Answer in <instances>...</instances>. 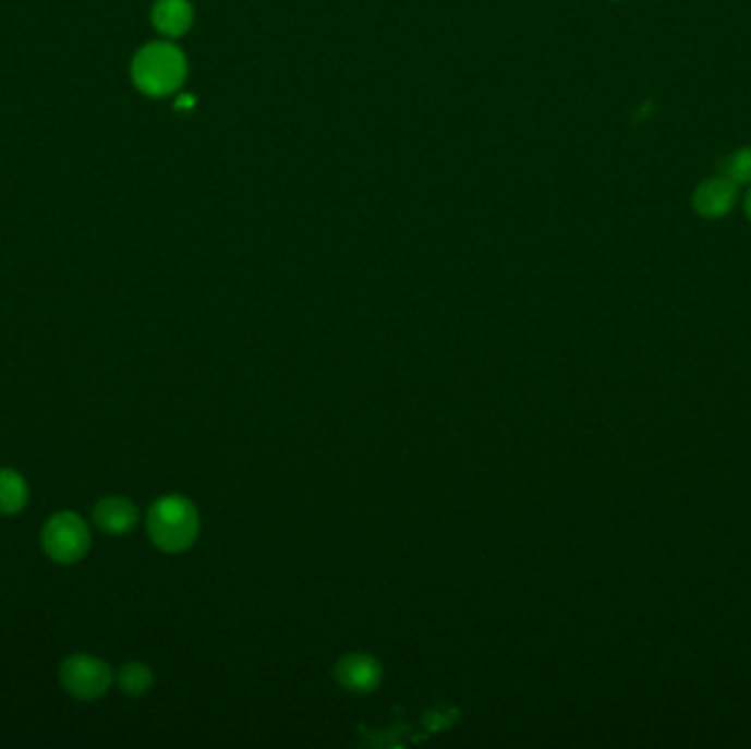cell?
<instances>
[{"label": "cell", "instance_id": "8fae6325", "mask_svg": "<svg viewBox=\"0 0 751 749\" xmlns=\"http://www.w3.org/2000/svg\"><path fill=\"white\" fill-rule=\"evenodd\" d=\"M725 179L731 183H751V147H742L723 164Z\"/></svg>", "mask_w": 751, "mask_h": 749}, {"label": "cell", "instance_id": "3957f363", "mask_svg": "<svg viewBox=\"0 0 751 749\" xmlns=\"http://www.w3.org/2000/svg\"><path fill=\"white\" fill-rule=\"evenodd\" d=\"M43 547L56 563L71 565L86 556L90 532L86 521L75 512H58L43 528Z\"/></svg>", "mask_w": 751, "mask_h": 749}, {"label": "cell", "instance_id": "6da1fadb", "mask_svg": "<svg viewBox=\"0 0 751 749\" xmlns=\"http://www.w3.org/2000/svg\"><path fill=\"white\" fill-rule=\"evenodd\" d=\"M147 530L155 545H159L163 552L179 554L192 547L198 539L201 517L190 499L170 495L149 508Z\"/></svg>", "mask_w": 751, "mask_h": 749}, {"label": "cell", "instance_id": "8992f818", "mask_svg": "<svg viewBox=\"0 0 751 749\" xmlns=\"http://www.w3.org/2000/svg\"><path fill=\"white\" fill-rule=\"evenodd\" d=\"M95 523L110 534H125L138 521L136 506L125 497H106L93 510Z\"/></svg>", "mask_w": 751, "mask_h": 749}, {"label": "cell", "instance_id": "52a82bcc", "mask_svg": "<svg viewBox=\"0 0 751 749\" xmlns=\"http://www.w3.org/2000/svg\"><path fill=\"white\" fill-rule=\"evenodd\" d=\"M736 203V183L729 179H712L694 194V209L705 218H720L729 214Z\"/></svg>", "mask_w": 751, "mask_h": 749}, {"label": "cell", "instance_id": "7a4b0ae2", "mask_svg": "<svg viewBox=\"0 0 751 749\" xmlns=\"http://www.w3.org/2000/svg\"><path fill=\"white\" fill-rule=\"evenodd\" d=\"M132 77L143 93L163 97L183 84L185 60L181 51L170 45H149L134 58Z\"/></svg>", "mask_w": 751, "mask_h": 749}, {"label": "cell", "instance_id": "277c9868", "mask_svg": "<svg viewBox=\"0 0 751 749\" xmlns=\"http://www.w3.org/2000/svg\"><path fill=\"white\" fill-rule=\"evenodd\" d=\"M62 684L69 694L80 701L99 699L112 684V671L106 662L93 655H73L62 664Z\"/></svg>", "mask_w": 751, "mask_h": 749}, {"label": "cell", "instance_id": "ba28073f", "mask_svg": "<svg viewBox=\"0 0 751 749\" xmlns=\"http://www.w3.org/2000/svg\"><path fill=\"white\" fill-rule=\"evenodd\" d=\"M153 19L161 34L181 36L192 25V8L187 0H159Z\"/></svg>", "mask_w": 751, "mask_h": 749}, {"label": "cell", "instance_id": "9c48e42d", "mask_svg": "<svg viewBox=\"0 0 751 749\" xmlns=\"http://www.w3.org/2000/svg\"><path fill=\"white\" fill-rule=\"evenodd\" d=\"M29 502V488L21 473L12 469L0 471V512L16 515Z\"/></svg>", "mask_w": 751, "mask_h": 749}, {"label": "cell", "instance_id": "5b68a950", "mask_svg": "<svg viewBox=\"0 0 751 749\" xmlns=\"http://www.w3.org/2000/svg\"><path fill=\"white\" fill-rule=\"evenodd\" d=\"M337 679L354 694H367L380 686L383 668L378 660L365 653H352L337 664Z\"/></svg>", "mask_w": 751, "mask_h": 749}, {"label": "cell", "instance_id": "7c38bea8", "mask_svg": "<svg viewBox=\"0 0 751 749\" xmlns=\"http://www.w3.org/2000/svg\"><path fill=\"white\" fill-rule=\"evenodd\" d=\"M744 209H747V216H749V220H751V192H749V196H747V203H744Z\"/></svg>", "mask_w": 751, "mask_h": 749}, {"label": "cell", "instance_id": "30bf717a", "mask_svg": "<svg viewBox=\"0 0 751 749\" xmlns=\"http://www.w3.org/2000/svg\"><path fill=\"white\" fill-rule=\"evenodd\" d=\"M155 684V675L141 662H128L119 671V688L128 697H141Z\"/></svg>", "mask_w": 751, "mask_h": 749}]
</instances>
